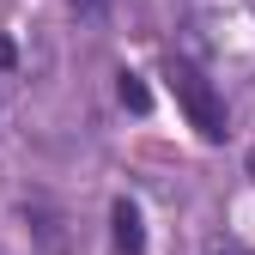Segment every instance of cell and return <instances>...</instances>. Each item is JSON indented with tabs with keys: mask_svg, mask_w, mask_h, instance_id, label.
Returning <instances> with one entry per match:
<instances>
[{
	"mask_svg": "<svg viewBox=\"0 0 255 255\" xmlns=\"http://www.w3.org/2000/svg\"><path fill=\"white\" fill-rule=\"evenodd\" d=\"M170 91H176V104H182V116H188V128H195L201 140H225L231 128H225V98L213 91V79L195 67V61H182V55H170Z\"/></svg>",
	"mask_w": 255,
	"mask_h": 255,
	"instance_id": "1",
	"label": "cell"
},
{
	"mask_svg": "<svg viewBox=\"0 0 255 255\" xmlns=\"http://www.w3.org/2000/svg\"><path fill=\"white\" fill-rule=\"evenodd\" d=\"M110 219H116V249H122V255H140V249H146V231H140V213L128 207V201H116V213H110Z\"/></svg>",
	"mask_w": 255,
	"mask_h": 255,
	"instance_id": "2",
	"label": "cell"
},
{
	"mask_svg": "<svg viewBox=\"0 0 255 255\" xmlns=\"http://www.w3.org/2000/svg\"><path fill=\"white\" fill-rule=\"evenodd\" d=\"M116 91H122V104H128V110H140V116L152 110V91H146L134 73H122V79H116Z\"/></svg>",
	"mask_w": 255,
	"mask_h": 255,
	"instance_id": "3",
	"label": "cell"
},
{
	"mask_svg": "<svg viewBox=\"0 0 255 255\" xmlns=\"http://www.w3.org/2000/svg\"><path fill=\"white\" fill-rule=\"evenodd\" d=\"M6 67H18V49H12V37H0V73Z\"/></svg>",
	"mask_w": 255,
	"mask_h": 255,
	"instance_id": "4",
	"label": "cell"
},
{
	"mask_svg": "<svg viewBox=\"0 0 255 255\" xmlns=\"http://www.w3.org/2000/svg\"><path fill=\"white\" fill-rule=\"evenodd\" d=\"M73 6H79V12H104V0H73Z\"/></svg>",
	"mask_w": 255,
	"mask_h": 255,
	"instance_id": "5",
	"label": "cell"
},
{
	"mask_svg": "<svg viewBox=\"0 0 255 255\" xmlns=\"http://www.w3.org/2000/svg\"><path fill=\"white\" fill-rule=\"evenodd\" d=\"M249 176H255V152H249Z\"/></svg>",
	"mask_w": 255,
	"mask_h": 255,
	"instance_id": "6",
	"label": "cell"
}]
</instances>
